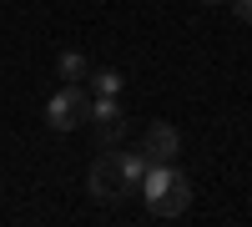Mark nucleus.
Masks as SVG:
<instances>
[{"instance_id": "f257e3e1", "label": "nucleus", "mask_w": 252, "mask_h": 227, "mask_svg": "<svg viewBox=\"0 0 252 227\" xmlns=\"http://www.w3.org/2000/svg\"><path fill=\"white\" fill-rule=\"evenodd\" d=\"M141 197H146V212L152 217H182L192 207V182L172 162H152L146 177H141Z\"/></svg>"}, {"instance_id": "f03ea898", "label": "nucleus", "mask_w": 252, "mask_h": 227, "mask_svg": "<svg viewBox=\"0 0 252 227\" xmlns=\"http://www.w3.org/2000/svg\"><path fill=\"white\" fill-rule=\"evenodd\" d=\"M81 121H91V96L81 81H66L51 101H46V127L51 131H76Z\"/></svg>"}, {"instance_id": "7ed1b4c3", "label": "nucleus", "mask_w": 252, "mask_h": 227, "mask_svg": "<svg viewBox=\"0 0 252 227\" xmlns=\"http://www.w3.org/2000/svg\"><path fill=\"white\" fill-rule=\"evenodd\" d=\"M86 192L101 202V207L121 202V192H126V162H121L116 147H111V152H101V157L91 162V172H86Z\"/></svg>"}, {"instance_id": "20e7f679", "label": "nucleus", "mask_w": 252, "mask_h": 227, "mask_svg": "<svg viewBox=\"0 0 252 227\" xmlns=\"http://www.w3.org/2000/svg\"><path fill=\"white\" fill-rule=\"evenodd\" d=\"M91 131H96V147L111 152L126 141V111L116 106V96H96L91 101Z\"/></svg>"}, {"instance_id": "39448f33", "label": "nucleus", "mask_w": 252, "mask_h": 227, "mask_svg": "<svg viewBox=\"0 0 252 227\" xmlns=\"http://www.w3.org/2000/svg\"><path fill=\"white\" fill-rule=\"evenodd\" d=\"M177 152H182V136H177L172 121H152L141 131V157L146 162H177Z\"/></svg>"}, {"instance_id": "423d86ee", "label": "nucleus", "mask_w": 252, "mask_h": 227, "mask_svg": "<svg viewBox=\"0 0 252 227\" xmlns=\"http://www.w3.org/2000/svg\"><path fill=\"white\" fill-rule=\"evenodd\" d=\"M56 76H61V81H86V76H91V61L81 56V51H61Z\"/></svg>"}, {"instance_id": "0eeeda50", "label": "nucleus", "mask_w": 252, "mask_h": 227, "mask_svg": "<svg viewBox=\"0 0 252 227\" xmlns=\"http://www.w3.org/2000/svg\"><path fill=\"white\" fill-rule=\"evenodd\" d=\"M121 162H126V187H141V177H146V167H152V162H146L141 152H126Z\"/></svg>"}, {"instance_id": "6e6552de", "label": "nucleus", "mask_w": 252, "mask_h": 227, "mask_svg": "<svg viewBox=\"0 0 252 227\" xmlns=\"http://www.w3.org/2000/svg\"><path fill=\"white\" fill-rule=\"evenodd\" d=\"M91 86H96V96H116L121 91V71H91Z\"/></svg>"}, {"instance_id": "1a4fd4ad", "label": "nucleus", "mask_w": 252, "mask_h": 227, "mask_svg": "<svg viewBox=\"0 0 252 227\" xmlns=\"http://www.w3.org/2000/svg\"><path fill=\"white\" fill-rule=\"evenodd\" d=\"M227 5L237 10V20H242V26H252V0H227Z\"/></svg>"}, {"instance_id": "9d476101", "label": "nucleus", "mask_w": 252, "mask_h": 227, "mask_svg": "<svg viewBox=\"0 0 252 227\" xmlns=\"http://www.w3.org/2000/svg\"><path fill=\"white\" fill-rule=\"evenodd\" d=\"M202 5H227V0H202Z\"/></svg>"}]
</instances>
